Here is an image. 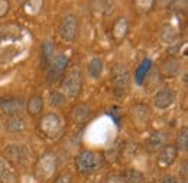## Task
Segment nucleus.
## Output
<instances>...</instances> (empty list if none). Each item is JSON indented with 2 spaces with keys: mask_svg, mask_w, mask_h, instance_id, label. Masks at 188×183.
Here are the masks:
<instances>
[{
  "mask_svg": "<svg viewBox=\"0 0 188 183\" xmlns=\"http://www.w3.org/2000/svg\"><path fill=\"white\" fill-rule=\"evenodd\" d=\"M59 89L64 97L68 98H77L83 89V74L78 65H72L68 68L61 76V84Z\"/></svg>",
  "mask_w": 188,
  "mask_h": 183,
  "instance_id": "f03ea898",
  "label": "nucleus"
},
{
  "mask_svg": "<svg viewBox=\"0 0 188 183\" xmlns=\"http://www.w3.org/2000/svg\"><path fill=\"white\" fill-rule=\"evenodd\" d=\"M3 157L9 164L19 166L25 162L26 159V150L21 144H7L3 150Z\"/></svg>",
  "mask_w": 188,
  "mask_h": 183,
  "instance_id": "9d476101",
  "label": "nucleus"
},
{
  "mask_svg": "<svg viewBox=\"0 0 188 183\" xmlns=\"http://www.w3.org/2000/svg\"><path fill=\"white\" fill-rule=\"evenodd\" d=\"M54 183H72V176L68 172H62L55 177Z\"/></svg>",
  "mask_w": 188,
  "mask_h": 183,
  "instance_id": "c85d7f7f",
  "label": "nucleus"
},
{
  "mask_svg": "<svg viewBox=\"0 0 188 183\" xmlns=\"http://www.w3.org/2000/svg\"><path fill=\"white\" fill-rule=\"evenodd\" d=\"M68 61H70V56L67 54H59L51 61V63L48 65V74H46V78L49 82H54L62 76L68 67Z\"/></svg>",
  "mask_w": 188,
  "mask_h": 183,
  "instance_id": "0eeeda50",
  "label": "nucleus"
},
{
  "mask_svg": "<svg viewBox=\"0 0 188 183\" xmlns=\"http://www.w3.org/2000/svg\"><path fill=\"white\" fill-rule=\"evenodd\" d=\"M39 130L41 133L49 140H58L65 131L62 117L57 112H48L42 117L39 121Z\"/></svg>",
  "mask_w": 188,
  "mask_h": 183,
  "instance_id": "20e7f679",
  "label": "nucleus"
},
{
  "mask_svg": "<svg viewBox=\"0 0 188 183\" xmlns=\"http://www.w3.org/2000/svg\"><path fill=\"white\" fill-rule=\"evenodd\" d=\"M44 9V0H26L23 4V10L28 16H36Z\"/></svg>",
  "mask_w": 188,
  "mask_h": 183,
  "instance_id": "4be33fe9",
  "label": "nucleus"
},
{
  "mask_svg": "<svg viewBox=\"0 0 188 183\" xmlns=\"http://www.w3.org/2000/svg\"><path fill=\"white\" fill-rule=\"evenodd\" d=\"M55 58V46L52 42L46 41L44 42V45H42V59H44V63H45L46 67L51 63V61Z\"/></svg>",
  "mask_w": 188,
  "mask_h": 183,
  "instance_id": "b1692460",
  "label": "nucleus"
},
{
  "mask_svg": "<svg viewBox=\"0 0 188 183\" xmlns=\"http://www.w3.org/2000/svg\"><path fill=\"white\" fill-rule=\"evenodd\" d=\"M158 37L161 43H163L165 46H172L175 45L178 39H180V33L174 25L171 23H165V25L161 26V29L158 32Z\"/></svg>",
  "mask_w": 188,
  "mask_h": 183,
  "instance_id": "ddd939ff",
  "label": "nucleus"
},
{
  "mask_svg": "<svg viewBox=\"0 0 188 183\" xmlns=\"http://www.w3.org/2000/svg\"><path fill=\"white\" fill-rule=\"evenodd\" d=\"M155 183H162V182H161V180H159V182H155Z\"/></svg>",
  "mask_w": 188,
  "mask_h": 183,
  "instance_id": "72a5a7b5",
  "label": "nucleus"
},
{
  "mask_svg": "<svg viewBox=\"0 0 188 183\" xmlns=\"http://www.w3.org/2000/svg\"><path fill=\"white\" fill-rule=\"evenodd\" d=\"M129 33V22L126 17H119L112 26V36L116 42H122Z\"/></svg>",
  "mask_w": 188,
  "mask_h": 183,
  "instance_id": "dca6fc26",
  "label": "nucleus"
},
{
  "mask_svg": "<svg viewBox=\"0 0 188 183\" xmlns=\"http://www.w3.org/2000/svg\"><path fill=\"white\" fill-rule=\"evenodd\" d=\"M6 130L9 133H22L26 130V121L21 115H13L9 117L6 121Z\"/></svg>",
  "mask_w": 188,
  "mask_h": 183,
  "instance_id": "6ab92c4d",
  "label": "nucleus"
},
{
  "mask_svg": "<svg viewBox=\"0 0 188 183\" xmlns=\"http://www.w3.org/2000/svg\"><path fill=\"white\" fill-rule=\"evenodd\" d=\"M174 146H175V149L178 151H187V149H188V129L187 127H182L178 131Z\"/></svg>",
  "mask_w": 188,
  "mask_h": 183,
  "instance_id": "5701e85b",
  "label": "nucleus"
},
{
  "mask_svg": "<svg viewBox=\"0 0 188 183\" xmlns=\"http://www.w3.org/2000/svg\"><path fill=\"white\" fill-rule=\"evenodd\" d=\"M152 102H154L155 108L168 110L175 102V92L172 91V89H169V88H162V89L155 92L154 98H152Z\"/></svg>",
  "mask_w": 188,
  "mask_h": 183,
  "instance_id": "9b49d317",
  "label": "nucleus"
},
{
  "mask_svg": "<svg viewBox=\"0 0 188 183\" xmlns=\"http://www.w3.org/2000/svg\"><path fill=\"white\" fill-rule=\"evenodd\" d=\"M80 32V25H78V19L75 15L70 13L61 19L58 26V33L61 36V39L65 42H74L78 37Z\"/></svg>",
  "mask_w": 188,
  "mask_h": 183,
  "instance_id": "423d86ee",
  "label": "nucleus"
},
{
  "mask_svg": "<svg viewBox=\"0 0 188 183\" xmlns=\"http://www.w3.org/2000/svg\"><path fill=\"white\" fill-rule=\"evenodd\" d=\"M64 101H65V97H64L61 92H52V94H51V105L59 107V105L64 104Z\"/></svg>",
  "mask_w": 188,
  "mask_h": 183,
  "instance_id": "cd10ccee",
  "label": "nucleus"
},
{
  "mask_svg": "<svg viewBox=\"0 0 188 183\" xmlns=\"http://www.w3.org/2000/svg\"><path fill=\"white\" fill-rule=\"evenodd\" d=\"M25 110V101L21 97H3L0 98V111L7 117L19 115Z\"/></svg>",
  "mask_w": 188,
  "mask_h": 183,
  "instance_id": "1a4fd4ad",
  "label": "nucleus"
},
{
  "mask_svg": "<svg viewBox=\"0 0 188 183\" xmlns=\"http://www.w3.org/2000/svg\"><path fill=\"white\" fill-rule=\"evenodd\" d=\"M10 10V2L9 0H0V19L4 17Z\"/></svg>",
  "mask_w": 188,
  "mask_h": 183,
  "instance_id": "7c9ffc66",
  "label": "nucleus"
},
{
  "mask_svg": "<svg viewBox=\"0 0 188 183\" xmlns=\"http://www.w3.org/2000/svg\"><path fill=\"white\" fill-rule=\"evenodd\" d=\"M129 72L123 65H116L112 71V87L116 98H125L129 89Z\"/></svg>",
  "mask_w": 188,
  "mask_h": 183,
  "instance_id": "39448f33",
  "label": "nucleus"
},
{
  "mask_svg": "<svg viewBox=\"0 0 188 183\" xmlns=\"http://www.w3.org/2000/svg\"><path fill=\"white\" fill-rule=\"evenodd\" d=\"M104 154L94 150H83L74 159V166L80 175H94L104 167Z\"/></svg>",
  "mask_w": 188,
  "mask_h": 183,
  "instance_id": "f257e3e1",
  "label": "nucleus"
},
{
  "mask_svg": "<svg viewBox=\"0 0 188 183\" xmlns=\"http://www.w3.org/2000/svg\"><path fill=\"white\" fill-rule=\"evenodd\" d=\"M155 3L158 4L159 7H169V4L172 3V0H155Z\"/></svg>",
  "mask_w": 188,
  "mask_h": 183,
  "instance_id": "2f4dec72",
  "label": "nucleus"
},
{
  "mask_svg": "<svg viewBox=\"0 0 188 183\" xmlns=\"http://www.w3.org/2000/svg\"><path fill=\"white\" fill-rule=\"evenodd\" d=\"M161 182H162V183H178V182H177V179L172 175H167L162 180H161Z\"/></svg>",
  "mask_w": 188,
  "mask_h": 183,
  "instance_id": "473e14b6",
  "label": "nucleus"
},
{
  "mask_svg": "<svg viewBox=\"0 0 188 183\" xmlns=\"http://www.w3.org/2000/svg\"><path fill=\"white\" fill-rule=\"evenodd\" d=\"M168 136L163 131H154L146 142V150L149 153H158L163 146H167Z\"/></svg>",
  "mask_w": 188,
  "mask_h": 183,
  "instance_id": "2eb2a0df",
  "label": "nucleus"
},
{
  "mask_svg": "<svg viewBox=\"0 0 188 183\" xmlns=\"http://www.w3.org/2000/svg\"><path fill=\"white\" fill-rule=\"evenodd\" d=\"M161 69L168 76H177L181 72V63H180V61H177L174 58H168L161 65Z\"/></svg>",
  "mask_w": 188,
  "mask_h": 183,
  "instance_id": "aec40b11",
  "label": "nucleus"
},
{
  "mask_svg": "<svg viewBox=\"0 0 188 183\" xmlns=\"http://www.w3.org/2000/svg\"><path fill=\"white\" fill-rule=\"evenodd\" d=\"M10 173H12V170L9 167V163L4 160L3 156H0V182H3Z\"/></svg>",
  "mask_w": 188,
  "mask_h": 183,
  "instance_id": "bb28decb",
  "label": "nucleus"
},
{
  "mask_svg": "<svg viewBox=\"0 0 188 183\" xmlns=\"http://www.w3.org/2000/svg\"><path fill=\"white\" fill-rule=\"evenodd\" d=\"M104 183H125V182L122 179L120 173H110V175L106 176Z\"/></svg>",
  "mask_w": 188,
  "mask_h": 183,
  "instance_id": "c756f323",
  "label": "nucleus"
},
{
  "mask_svg": "<svg viewBox=\"0 0 188 183\" xmlns=\"http://www.w3.org/2000/svg\"><path fill=\"white\" fill-rule=\"evenodd\" d=\"M91 115H93L91 107L87 104H83V102L75 104L71 108V111H70V117H71L72 123H75V124H84V123H87L91 118Z\"/></svg>",
  "mask_w": 188,
  "mask_h": 183,
  "instance_id": "4468645a",
  "label": "nucleus"
},
{
  "mask_svg": "<svg viewBox=\"0 0 188 183\" xmlns=\"http://www.w3.org/2000/svg\"><path fill=\"white\" fill-rule=\"evenodd\" d=\"M149 67H150V61H149V59H148V61H143V63L139 67L138 74H136V82H138L139 85H142L143 79H146V74H148Z\"/></svg>",
  "mask_w": 188,
  "mask_h": 183,
  "instance_id": "a878e982",
  "label": "nucleus"
},
{
  "mask_svg": "<svg viewBox=\"0 0 188 183\" xmlns=\"http://www.w3.org/2000/svg\"><path fill=\"white\" fill-rule=\"evenodd\" d=\"M133 4L140 13H148L154 7L155 0H133Z\"/></svg>",
  "mask_w": 188,
  "mask_h": 183,
  "instance_id": "393cba45",
  "label": "nucleus"
},
{
  "mask_svg": "<svg viewBox=\"0 0 188 183\" xmlns=\"http://www.w3.org/2000/svg\"><path fill=\"white\" fill-rule=\"evenodd\" d=\"M120 175L125 183H145V175L136 169H126Z\"/></svg>",
  "mask_w": 188,
  "mask_h": 183,
  "instance_id": "412c9836",
  "label": "nucleus"
},
{
  "mask_svg": "<svg viewBox=\"0 0 188 183\" xmlns=\"http://www.w3.org/2000/svg\"><path fill=\"white\" fill-rule=\"evenodd\" d=\"M104 71V61L100 56H93L87 63V74L91 79H99Z\"/></svg>",
  "mask_w": 188,
  "mask_h": 183,
  "instance_id": "a211bd4d",
  "label": "nucleus"
},
{
  "mask_svg": "<svg viewBox=\"0 0 188 183\" xmlns=\"http://www.w3.org/2000/svg\"><path fill=\"white\" fill-rule=\"evenodd\" d=\"M130 114V118H132V123H133L139 130H143L149 124V120H150V108L148 107L146 104H135L129 111Z\"/></svg>",
  "mask_w": 188,
  "mask_h": 183,
  "instance_id": "6e6552de",
  "label": "nucleus"
},
{
  "mask_svg": "<svg viewBox=\"0 0 188 183\" xmlns=\"http://www.w3.org/2000/svg\"><path fill=\"white\" fill-rule=\"evenodd\" d=\"M25 107L29 112V115L36 117L41 115V112L44 111V107H45V102H44V98L38 94H34V95L29 97L28 102H25Z\"/></svg>",
  "mask_w": 188,
  "mask_h": 183,
  "instance_id": "f3484780",
  "label": "nucleus"
},
{
  "mask_svg": "<svg viewBox=\"0 0 188 183\" xmlns=\"http://www.w3.org/2000/svg\"><path fill=\"white\" fill-rule=\"evenodd\" d=\"M180 151L175 149L174 144H167L163 146L162 149L158 151V159H156V163H158L161 167H169L174 164V162L177 160Z\"/></svg>",
  "mask_w": 188,
  "mask_h": 183,
  "instance_id": "f8f14e48",
  "label": "nucleus"
},
{
  "mask_svg": "<svg viewBox=\"0 0 188 183\" xmlns=\"http://www.w3.org/2000/svg\"><path fill=\"white\" fill-rule=\"evenodd\" d=\"M58 170V157L54 153H45L36 160L34 167V176L38 182L51 180Z\"/></svg>",
  "mask_w": 188,
  "mask_h": 183,
  "instance_id": "7ed1b4c3",
  "label": "nucleus"
}]
</instances>
